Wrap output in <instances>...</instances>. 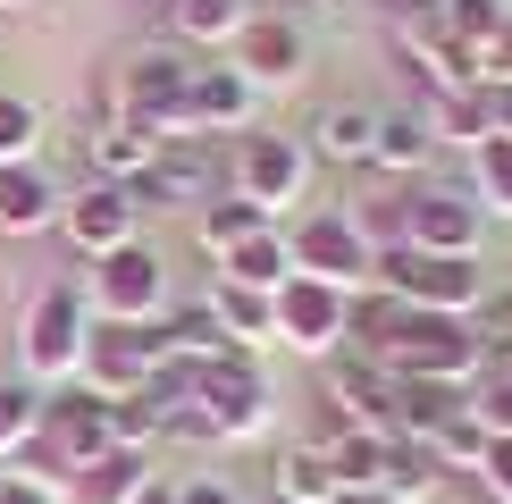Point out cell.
<instances>
[{
  "label": "cell",
  "mask_w": 512,
  "mask_h": 504,
  "mask_svg": "<svg viewBox=\"0 0 512 504\" xmlns=\"http://www.w3.org/2000/svg\"><path fill=\"white\" fill-rule=\"evenodd\" d=\"M177 429H194V437H252V429H269V378H261V362H252L244 345L219 353V362H194V387H185Z\"/></svg>",
  "instance_id": "6da1fadb"
},
{
  "label": "cell",
  "mask_w": 512,
  "mask_h": 504,
  "mask_svg": "<svg viewBox=\"0 0 512 504\" xmlns=\"http://www.w3.org/2000/svg\"><path fill=\"white\" fill-rule=\"evenodd\" d=\"M370 286H395L412 311H454V320H471L479 294H487V269H479V252H412V244H395V252L370 261Z\"/></svg>",
  "instance_id": "7a4b0ae2"
},
{
  "label": "cell",
  "mask_w": 512,
  "mask_h": 504,
  "mask_svg": "<svg viewBox=\"0 0 512 504\" xmlns=\"http://www.w3.org/2000/svg\"><path fill=\"white\" fill-rule=\"evenodd\" d=\"M168 362V320H101L84 336V378H93L101 404H118V395H143Z\"/></svg>",
  "instance_id": "3957f363"
},
{
  "label": "cell",
  "mask_w": 512,
  "mask_h": 504,
  "mask_svg": "<svg viewBox=\"0 0 512 504\" xmlns=\"http://www.w3.org/2000/svg\"><path fill=\"white\" fill-rule=\"evenodd\" d=\"M395 378H445V387H462L479 362H487V345L471 336V320H454V311H412L403 320V336L387 353H378Z\"/></svg>",
  "instance_id": "277c9868"
},
{
  "label": "cell",
  "mask_w": 512,
  "mask_h": 504,
  "mask_svg": "<svg viewBox=\"0 0 512 504\" xmlns=\"http://www.w3.org/2000/svg\"><path fill=\"white\" fill-rule=\"evenodd\" d=\"M303 185H311V152H303V143H294V135H269V126H244L236 160H227V194L261 202L269 219H277Z\"/></svg>",
  "instance_id": "5b68a950"
},
{
  "label": "cell",
  "mask_w": 512,
  "mask_h": 504,
  "mask_svg": "<svg viewBox=\"0 0 512 504\" xmlns=\"http://www.w3.org/2000/svg\"><path fill=\"white\" fill-rule=\"evenodd\" d=\"M395 210H403V244H412V252H479V219H487V210L471 202V185L412 177L395 194Z\"/></svg>",
  "instance_id": "8992f818"
},
{
  "label": "cell",
  "mask_w": 512,
  "mask_h": 504,
  "mask_svg": "<svg viewBox=\"0 0 512 504\" xmlns=\"http://www.w3.org/2000/svg\"><path fill=\"white\" fill-rule=\"evenodd\" d=\"M143 210H185V202H219L227 194V168H219V152H210V135H168L160 143V160H152V177L143 185H126Z\"/></svg>",
  "instance_id": "52a82bcc"
},
{
  "label": "cell",
  "mask_w": 512,
  "mask_h": 504,
  "mask_svg": "<svg viewBox=\"0 0 512 504\" xmlns=\"http://www.w3.org/2000/svg\"><path fill=\"white\" fill-rule=\"evenodd\" d=\"M84 336H93V320H84V294L76 286H51L26 303V336H17V353H26L34 378H68L84 362Z\"/></svg>",
  "instance_id": "ba28073f"
},
{
  "label": "cell",
  "mask_w": 512,
  "mask_h": 504,
  "mask_svg": "<svg viewBox=\"0 0 512 504\" xmlns=\"http://www.w3.org/2000/svg\"><path fill=\"white\" fill-rule=\"evenodd\" d=\"M185 93H194V59L185 51H143L118 84V118L152 126V135H185Z\"/></svg>",
  "instance_id": "9c48e42d"
},
{
  "label": "cell",
  "mask_w": 512,
  "mask_h": 504,
  "mask_svg": "<svg viewBox=\"0 0 512 504\" xmlns=\"http://www.w3.org/2000/svg\"><path fill=\"white\" fill-rule=\"evenodd\" d=\"M286 252H294V269H303V278H328V286H345V294L370 286V261H378V252L353 236L345 210H311V219L286 236Z\"/></svg>",
  "instance_id": "30bf717a"
},
{
  "label": "cell",
  "mask_w": 512,
  "mask_h": 504,
  "mask_svg": "<svg viewBox=\"0 0 512 504\" xmlns=\"http://www.w3.org/2000/svg\"><path fill=\"white\" fill-rule=\"evenodd\" d=\"M93 303H101V320H160V311H168L160 252H143V244L101 252V261H93Z\"/></svg>",
  "instance_id": "8fae6325"
},
{
  "label": "cell",
  "mask_w": 512,
  "mask_h": 504,
  "mask_svg": "<svg viewBox=\"0 0 512 504\" xmlns=\"http://www.w3.org/2000/svg\"><path fill=\"white\" fill-rule=\"evenodd\" d=\"M345 303H353L345 286L294 269V278L277 286V336H286L294 353H345Z\"/></svg>",
  "instance_id": "7c38bea8"
},
{
  "label": "cell",
  "mask_w": 512,
  "mask_h": 504,
  "mask_svg": "<svg viewBox=\"0 0 512 504\" xmlns=\"http://www.w3.org/2000/svg\"><path fill=\"white\" fill-rule=\"evenodd\" d=\"M135 219H143V202L126 194V185H101V177L84 185L68 210H59L68 244H76V252H93V261H101V252H118V244H135Z\"/></svg>",
  "instance_id": "4fadbf2b"
},
{
  "label": "cell",
  "mask_w": 512,
  "mask_h": 504,
  "mask_svg": "<svg viewBox=\"0 0 512 504\" xmlns=\"http://www.w3.org/2000/svg\"><path fill=\"white\" fill-rule=\"evenodd\" d=\"M395 51L412 59L437 93H454L462 68H454V26H445V0H403L395 9Z\"/></svg>",
  "instance_id": "5bb4252c"
},
{
  "label": "cell",
  "mask_w": 512,
  "mask_h": 504,
  "mask_svg": "<svg viewBox=\"0 0 512 504\" xmlns=\"http://www.w3.org/2000/svg\"><path fill=\"white\" fill-rule=\"evenodd\" d=\"M244 126H252V76L244 68H194L185 135H244Z\"/></svg>",
  "instance_id": "9a60e30c"
},
{
  "label": "cell",
  "mask_w": 512,
  "mask_h": 504,
  "mask_svg": "<svg viewBox=\"0 0 512 504\" xmlns=\"http://www.w3.org/2000/svg\"><path fill=\"white\" fill-rule=\"evenodd\" d=\"M336 404H345L361 429H387L395 437V370L370 362V353H336Z\"/></svg>",
  "instance_id": "2e32d148"
},
{
  "label": "cell",
  "mask_w": 512,
  "mask_h": 504,
  "mask_svg": "<svg viewBox=\"0 0 512 504\" xmlns=\"http://www.w3.org/2000/svg\"><path fill=\"white\" fill-rule=\"evenodd\" d=\"M471 395L445 387V378H395V437H420V446H437L445 429L462 420Z\"/></svg>",
  "instance_id": "e0dca14e"
},
{
  "label": "cell",
  "mask_w": 512,
  "mask_h": 504,
  "mask_svg": "<svg viewBox=\"0 0 512 504\" xmlns=\"http://www.w3.org/2000/svg\"><path fill=\"white\" fill-rule=\"evenodd\" d=\"M236 68L252 76V84H294L303 76V26H286V17H252V26L236 34Z\"/></svg>",
  "instance_id": "ac0fdd59"
},
{
  "label": "cell",
  "mask_w": 512,
  "mask_h": 504,
  "mask_svg": "<svg viewBox=\"0 0 512 504\" xmlns=\"http://www.w3.org/2000/svg\"><path fill=\"white\" fill-rule=\"evenodd\" d=\"M429 160H437V126H429V110H378L370 168H387V177H403V185H412Z\"/></svg>",
  "instance_id": "d6986e66"
},
{
  "label": "cell",
  "mask_w": 512,
  "mask_h": 504,
  "mask_svg": "<svg viewBox=\"0 0 512 504\" xmlns=\"http://www.w3.org/2000/svg\"><path fill=\"white\" fill-rule=\"evenodd\" d=\"M59 185L42 177L34 160H17V168H0V236H42V227L59 219Z\"/></svg>",
  "instance_id": "ffe728a7"
},
{
  "label": "cell",
  "mask_w": 512,
  "mask_h": 504,
  "mask_svg": "<svg viewBox=\"0 0 512 504\" xmlns=\"http://www.w3.org/2000/svg\"><path fill=\"white\" fill-rule=\"evenodd\" d=\"M370 143H378V110H361V101H328V110L311 118L303 152L336 160V168H370Z\"/></svg>",
  "instance_id": "44dd1931"
},
{
  "label": "cell",
  "mask_w": 512,
  "mask_h": 504,
  "mask_svg": "<svg viewBox=\"0 0 512 504\" xmlns=\"http://www.w3.org/2000/svg\"><path fill=\"white\" fill-rule=\"evenodd\" d=\"M160 143H168V135H152V126L110 118V126L93 135V168H101V185H143V177H152V160H160Z\"/></svg>",
  "instance_id": "7402d4cb"
},
{
  "label": "cell",
  "mask_w": 512,
  "mask_h": 504,
  "mask_svg": "<svg viewBox=\"0 0 512 504\" xmlns=\"http://www.w3.org/2000/svg\"><path fill=\"white\" fill-rule=\"evenodd\" d=\"M143 488H152V462H143L135 446H110L101 462L68 471V496H76V504H135Z\"/></svg>",
  "instance_id": "603a6c76"
},
{
  "label": "cell",
  "mask_w": 512,
  "mask_h": 504,
  "mask_svg": "<svg viewBox=\"0 0 512 504\" xmlns=\"http://www.w3.org/2000/svg\"><path fill=\"white\" fill-rule=\"evenodd\" d=\"M403 320H412V303H403L395 286H361L353 303H345V353H387L395 336H403Z\"/></svg>",
  "instance_id": "cb8c5ba5"
},
{
  "label": "cell",
  "mask_w": 512,
  "mask_h": 504,
  "mask_svg": "<svg viewBox=\"0 0 512 504\" xmlns=\"http://www.w3.org/2000/svg\"><path fill=\"white\" fill-rule=\"evenodd\" d=\"M378 496H387V504H429L437 496V446H420V437H387Z\"/></svg>",
  "instance_id": "d4e9b609"
},
{
  "label": "cell",
  "mask_w": 512,
  "mask_h": 504,
  "mask_svg": "<svg viewBox=\"0 0 512 504\" xmlns=\"http://www.w3.org/2000/svg\"><path fill=\"white\" fill-rule=\"evenodd\" d=\"M437 143H462V152H479V143H496V110H487V84H454V93L429 110Z\"/></svg>",
  "instance_id": "484cf974"
},
{
  "label": "cell",
  "mask_w": 512,
  "mask_h": 504,
  "mask_svg": "<svg viewBox=\"0 0 512 504\" xmlns=\"http://www.w3.org/2000/svg\"><path fill=\"white\" fill-rule=\"evenodd\" d=\"M210 311H219V328L236 336H277V294H261V286H244V278H219L210 286Z\"/></svg>",
  "instance_id": "4316f807"
},
{
  "label": "cell",
  "mask_w": 512,
  "mask_h": 504,
  "mask_svg": "<svg viewBox=\"0 0 512 504\" xmlns=\"http://www.w3.org/2000/svg\"><path fill=\"white\" fill-rule=\"evenodd\" d=\"M261 227H269V210H261V202H244V194H219V202H202V244L219 252V261H227L236 244H252Z\"/></svg>",
  "instance_id": "83f0119b"
},
{
  "label": "cell",
  "mask_w": 512,
  "mask_h": 504,
  "mask_svg": "<svg viewBox=\"0 0 512 504\" xmlns=\"http://www.w3.org/2000/svg\"><path fill=\"white\" fill-rule=\"evenodd\" d=\"M227 278H244V286L277 294V286L294 278V252H286V236H277V227H261L252 244H236V252H227Z\"/></svg>",
  "instance_id": "f1b7e54d"
},
{
  "label": "cell",
  "mask_w": 512,
  "mask_h": 504,
  "mask_svg": "<svg viewBox=\"0 0 512 504\" xmlns=\"http://www.w3.org/2000/svg\"><path fill=\"white\" fill-rule=\"evenodd\" d=\"M277 496H286V504H336L345 488H336V462L319 446H294L286 462H277Z\"/></svg>",
  "instance_id": "f546056e"
},
{
  "label": "cell",
  "mask_w": 512,
  "mask_h": 504,
  "mask_svg": "<svg viewBox=\"0 0 512 504\" xmlns=\"http://www.w3.org/2000/svg\"><path fill=\"white\" fill-rule=\"evenodd\" d=\"M168 353H177V362H219V353H236V336L219 328L210 303H185L177 320H168Z\"/></svg>",
  "instance_id": "4dcf8cb0"
},
{
  "label": "cell",
  "mask_w": 512,
  "mask_h": 504,
  "mask_svg": "<svg viewBox=\"0 0 512 504\" xmlns=\"http://www.w3.org/2000/svg\"><path fill=\"white\" fill-rule=\"evenodd\" d=\"M252 26V0H177V34L185 42H236Z\"/></svg>",
  "instance_id": "1f68e13d"
},
{
  "label": "cell",
  "mask_w": 512,
  "mask_h": 504,
  "mask_svg": "<svg viewBox=\"0 0 512 504\" xmlns=\"http://www.w3.org/2000/svg\"><path fill=\"white\" fill-rule=\"evenodd\" d=\"M336 462V488H378V471H387V429H353L328 446Z\"/></svg>",
  "instance_id": "d6a6232c"
},
{
  "label": "cell",
  "mask_w": 512,
  "mask_h": 504,
  "mask_svg": "<svg viewBox=\"0 0 512 504\" xmlns=\"http://www.w3.org/2000/svg\"><path fill=\"white\" fill-rule=\"evenodd\" d=\"M471 202H479V210H504V219H512V135L479 143V168H471Z\"/></svg>",
  "instance_id": "836d02e7"
},
{
  "label": "cell",
  "mask_w": 512,
  "mask_h": 504,
  "mask_svg": "<svg viewBox=\"0 0 512 504\" xmlns=\"http://www.w3.org/2000/svg\"><path fill=\"white\" fill-rule=\"evenodd\" d=\"M34 143H42V118H34V101H17V93H0V168H17V160H34Z\"/></svg>",
  "instance_id": "e575fe53"
},
{
  "label": "cell",
  "mask_w": 512,
  "mask_h": 504,
  "mask_svg": "<svg viewBox=\"0 0 512 504\" xmlns=\"http://www.w3.org/2000/svg\"><path fill=\"white\" fill-rule=\"evenodd\" d=\"M34 437H42V404L26 387H0V454H26Z\"/></svg>",
  "instance_id": "d590c367"
},
{
  "label": "cell",
  "mask_w": 512,
  "mask_h": 504,
  "mask_svg": "<svg viewBox=\"0 0 512 504\" xmlns=\"http://www.w3.org/2000/svg\"><path fill=\"white\" fill-rule=\"evenodd\" d=\"M471 412H479V429H487V437H512V362L471 395Z\"/></svg>",
  "instance_id": "8d00e7d4"
},
{
  "label": "cell",
  "mask_w": 512,
  "mask_h": 504,
  "mask_svg": "<svg viewBox=\"0 0 512 504\" xmlns=\"http://www.w3.org/2000/svg\"><path fill=\"white\" fill-rule=\"evenodd\" d=\"M479 454H487V429H479V412L462 404V420L437 437V462H462V471H479Z\"/></svg>",
  "instance_id": "74e56055"
},
{
  "label": "cell",
  "mask_w": 512,
  "mask_h": 504,
  "mask_svg": "<svg viewBox=\"0 0 512 504\" xmlns=\"http://www.w3.org/2000/svg\"><path fill=\"white\" fill-rule=\"evenodd\" d=\"M479 479H487V496H496V504H512V437H487Z\"/></svg>",
  "instance_id": "f35d334b"
},
{
  "label": "cell",
  "mask_w": 512,
  "mask_h": 504,
  "mask_svg": "<svg viewBox=\"0 0 512 504\" xmlns=\"http://www.w3.org/2000/svg\"><path fill=\"white\" fill-rule=\"evenodd\" d=\"M0 504H51V496H42L34 471H9V479H0Z\"/></svg>",
  "instance_id": "ab89813d"
},
{
  "label": "cell",
  "mask_w": 512,
  "mask_h": 504,
  "mask_svg": "<svg viewBox=\"0 0 512 504\" xmlns=\"http://www.w3.org/2000/svg\"><path fill=\"white\" fill-rule=\"evenodd\" d=\"M177 504H236V496H227L219 479H185V488H177Z\"/></svg>",
  "instance_id": "60d3db41"
},
{
  "label": "cell",
  "mask_w": 512,
  "mask_h": 504,
  "mask_svg": "<svg viewBox=\"0 0 512 504\" xmlns=\"http://www.w3.org/2000/svg\"><path fill=\"white\" fill-rule=\"evenodd\" d=\"M487 110H496V135H512V76L487 84Z\"/></svg>",
  "instance_id": "b9f144b4"
},
{
  "label": "cell",
  "mask_w": 512,
  "mask_h": 504,
  "mask_svg": "<svg viewBox=\"0 0 512 504\" xmlns=\"http://www.w3.org/2000/svg\"><path fill=\"white\" fill-rule=\"evenodd\" d=\"M135 504H177V488H168V479H152V488H143Z\"/></svg>",
  "instance_id": "7bdbcfd3"
},
{
  "label": "cell",
  "mask_w": 512,
  "mask_h": 504,
  "mask_svg": "<svg viewBox=\"0 0 512 504\" xmlns=\"http://www.w3.org/2000/svg\"><path fill=\"white\" fill-rule=\"evenodd\" d=\"M336 504H387V496H378V488H345V496H336Z\"/></svg>",
  "instance_id": "ee69618b"
},
{
  "label": "cell",
  "mask_w": 512,
  "mask_h": 504,
  "mask_svg": "<svg viewBox=\"0 0 512 504\" xmlns=\"http://www.w3.org/2000/svg\"><path fill=\"white\" fill-rule=\"evenodd\" d=\"M261 504H286V496H261Z\"/></svg>",
  "instance_id": "f6af8a7d"
},
{
  "label": "cell",
  "mask_w": 512,
  "mask_h": 504,
  "mask_svg": "<svg viewBox=\"0 0 512 504\" xmlns=\"http://www.w3.org/2000/svg\"><path fill=\"white\" fill-rule=\"evenodd\" d=\"M0 9H17V0H0Z\"/></svg>",
  "instance_id": "bcb514c9"
}]
</instances>
